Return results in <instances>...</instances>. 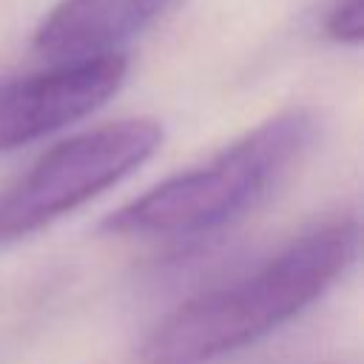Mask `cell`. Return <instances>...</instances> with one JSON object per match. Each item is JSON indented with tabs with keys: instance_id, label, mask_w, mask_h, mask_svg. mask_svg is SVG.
Instances as JSON below:
<instances>
[{
	"instance_id": "cell-6",
	"label": "cell",
	"mask_w": 364,
	"mask_h": 364,
	"mask_svg": "<svg viewBox=\"0 0 364 364\" xmlns=\"http://www.w3.org/2000/svg\"><path fill=\"white\" fill-rule=\"evenodd\" d=\"M327 34L341 46H358L364 37V3L361 0H338L324 23Z\"/></svg>"
},
{
	"instance_id": "cell-3",
	"label": "cell",
	"mask_w": 364,
	"mask_h": 364,
	"mask_svg": "<svg viewBox=\"0 0 364 364\" xmlns=\"http://www.w3.org/2000/svg\"><path fill=\"white\" fill-rule=\"evenodd\" d=\"M162 145V125L131 117L97 125L46 151L0 191V245L20 242L114 188Z\"/></svg>"
},
{
	"instance_id": "cell-1",
	"label": "cell",
	"mask_w": 364,
	"mask_h": 364,
	"mask_svg": "<svg viewBox=\"0 0 364 364\" xmlns=\"http://www.w3.org/2000/svg\"><path fill=\"white\" fill-rule=\"evenodd\" d=\"M355 216L301 233L250 273L173 307L142 341L139 364H208L256 344L318 301L358 259Z\"/></svg>"
},
{
	"instance_id": "cell-4",
	"label": "cell",
	"mask_w": 364,
	"mask_h": 364,
	"mask_svg": "<svg viewBox=\"0 0 364 364\" xmlns=\"http://www.w3.org/2000/svg\"><path fill=\"white\" fill-rule=\"evenodd\" d=\"M125 71L128 63L117 51L0 80V154L94 114L119 91Z\"/></svg>"
},
{
	"instance_id": "cell-5",
	"label": "cell",
	"mask_w": 364,
	"mask_h": 364,
	"mask_svg": "<svg viewBox=\"0 0 364 364\" xmlns=\"http://www.w3.org/2000/svg\"><path fill=\"white\" fill-rule=\"evenodd\" d=\"M171 6L173 0H60L37 26L34 48L51 63L117 54Z\"/></svg>"
},
{
	"instance_id": "cell-2",
	"label": "cell",
	"mask_w": 364,
	"mask_h": 364,
	"mask_svg": "<svg viewBox=\"0 0 364 364\" xmlns=\"http://www.w3.org/2000/svg\"><path fill=\"white\" fill-rule=\"evenodd\" d=\"M316 139L304 108L279 111L202 165L179 171L102 219L114 236L182 239L219 230L256 208Z\"/></svg>"
}]
</instances>
